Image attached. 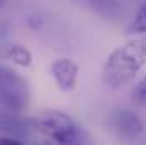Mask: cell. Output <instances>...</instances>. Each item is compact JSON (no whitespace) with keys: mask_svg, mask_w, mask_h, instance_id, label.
Masks as SVG:
<instances>
[{"mask_svg":"<svg viewBox=\"0 0 146 145\" xmlns=\"http://www.w3.org/2000/svg\"><path fill=\"white\" fill-rule=\"evenodd\" d=\"M126 31L127 34H146V3L139 7V10L136 12Z\"/></svg>","mask_w":146,"mask_h":145,"instance_id":"52a82bcc","label":"cell"},{"mask_svg":"<svg viewBox=\"0 0 146 145\" xmlns=\"http://www.w3.org/2000/svg\"><path fill=\"white\" fill-rule=\"evenodd\" d=\"M146 63V36L115 48L102 67V80L110 89L127 85Z\"/></svg>","mask_w":146,"mask_h":145,"instance_id":"6da1fadb","label":"cell"},{"mask_svg":"<svg viewBox=\"0 0 146 145\" xmlns=\"http://www.w3.org/2000/svg\"><path fill=\"white\" fill-rule=\"evenodd\" d=\"M0 103L14 114L22 113L29 106L27 82L14 70L0 68Z\"/></svg>","mask_w":146,"mask_h":145,"instance_id":"3957f363","label":"cell"},{"mask_svg":"<svg viewBox=\"0 0 146 145\" xmlns=\"http://www.w3.org/2000/svg\"><path fill=\"white\" fill-rule=\"evenodd\" d=\"M131 101L138 108H145L146 106V75L133 87V91H131Z\"/></svg>","mask_w":146,"mask_h":145,"instance_id":"9c48e42d","label":"cell"},{"mask_svg":"<svg viewBox=\"0 0 146 145\" xmlns=\"http://www.w3.org/2000/svg\"><path fill=\"white\" fill-rule=\"evenodd\" d=\"M33 125L39 132L48 135L54 142V145H75L82 132V128L66 113L56 109L39 113L33 119Z\"/></svg>","mask_w":146,"mask_h":145,"instance_id":"7a4b0ae2","label":"cell"},{"mask_svg":"<svg viewBox=\"0 0 146 145\" xmlns=\"http://www.w3.org/2000/svg\"><path fill=\"white\" fill-rule=\"evenodd\" d=\"M75 145H94V140H92V137L88 135V132L82 128V133H80V137H78V140H76Z\"/></svg>","mask_w":146,"mask_h":145,"instance_id":"30bf717a","label":"cell"},{"mask_svg":"<svg viewBox=\"0 0 146 145\" xmlns=\"http://www.w3.org/2000/svg\"><path fill=\"white\" fill-rule=\"evenodd\" d=\"M0 128L2 130H7V132H10V133H14V135H24L26 132L22 130L24 128V125H22V121L17 118V114H14V113H9V114H5V116H2L0 118Z\"/></svg>","mask_w":146,"mask_h":145,"instance_id":"ba28073f","label":"cell"},{"mask_svg":"<svg viewBox=\"0 0 146 145\" xmlns=\"http://www.w3.org/2000/svg\"><path fill=\"white\" fill-rule=\"evenodd\" d=\"M51 75L61 91H73L78 79V65L70 58H58L51 63Z\"/></svg>","mask_w":146,"mask_h":145,"instance_id":"277c9868","label":"cell"},{"mask_svg":"<svg viewBox=\"0 0 146 145\" xmlns=\"http://www.w3.org/2000/svg\"><path fill=\"white\" fill-rule=\"evenodd\" d=\"M3 3H5V0H0V9L3 7Z\"/></svg>","mask_w":146,"mask_h":145,"instance_id":"7c38bea8","label":"cell"},{"mask_svg":"<svg viewBox=\"0 0 146 145\" xmlns=\"http://www.w3.org/2000/svg\"><path fill=\"white\" fill-rule=\"evenodd\" d=\"M112 126L124 138H134L145 132V121L136 113L127 111V109H122V111L114 114Z\"/></svg>","mask_w":146,"mask_h":145,"instance_id":"5b68a950","label":"cell"},{"mask_svg":"<svg viewBox=\"0 0 146 145\" xmlns=\"http://www.w3.org/2000/svg\"><path fill=\"white\" fill-rule=\"evenodd\" d=\"M0 56L5 60L14 62L19 67H29L33 63V53L22 46V44H9L3 50H0Z\"/></svg>","mask_w":146,"mask_h":145,"instance_id":"8992f818","label":"cell"},{"mask_svg":"<svg viewBox=\"0 0 146 145\" xmlns=\"http://www.w3.org/2000/svg\"><path fill=\"white\" fill-rule=\"evenodd\" d=\"M0 145H27L15 137H0Z\"/></svg>","mask_w":146,"mask_h":145,"instance_id":"8fae6325","label":"cell"}]
</instances>
